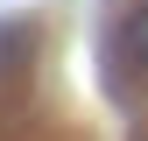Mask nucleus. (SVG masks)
<instances>
[{
  "mask_svg": "<svg viewBox=\"0 0 148 141\" xmlns=\"http://www.w3.org/2000/svg\"><path fill=\"white\" fill-rule=\"evenodd\" d=\"M120 49H127L141 70H148V7H134V14L120 21Z\"/></svg>",
  "mask_w": 148,
  "mask_h": 141,
  "instance_id": "obj_1",
  "label": "nucleus"
}]
</instances>
